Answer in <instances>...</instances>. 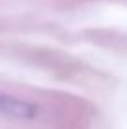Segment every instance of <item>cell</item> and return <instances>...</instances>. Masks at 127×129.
Instances as JSON below:
<instances>
[{
	"label": "cell",
	"mask_w": 127,
	"mask_h": 129,
	"mask_svg": "<svg viewBox=\"0 0 127 129\" xmlns=\"http://www.w3.org/2000/svg\"><path fill=\"white\" fill-rule=\"evenodd\" d=\"M37 114L36 105L24 101L17 95L0 92V116L13 118V120H34Z\"/></svg>",
	"instance_id": "1"
}]
</instances>
